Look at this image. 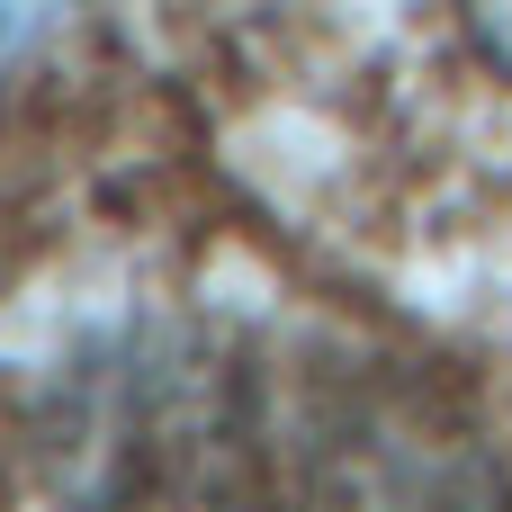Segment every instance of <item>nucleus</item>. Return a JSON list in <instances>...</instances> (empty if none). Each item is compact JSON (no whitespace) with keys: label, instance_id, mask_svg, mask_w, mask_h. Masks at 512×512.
Here are the masks:
<instances>
[{"label":"nucleus","instance_id":"nucleus-2","mask_svg":"<svg viewBox=\"0 0 512 512\" xmlns=\"http://www.w3.org/2000/svg\"><path fill=\"white\" fill-rule=\"evenodd\" d=\"M468 27H477V45L512 72V0H468Z\"/></svg>","mask_w":512,"mask_h":512},{"label":"nucleus","instance_id":"nucleus-1","mask_svg":"<svg viewBox=\"0 0 512 512\" xmlns=\"http://www.w3.org/2000/svg\"><path fill=\"white\" fill-rule=\"evenodd\" d=\"M342 512H495L486 486H468L450 459H360L351 468V504Z\"/></svg>","mask_w":512,"mask_h":512}]
</instances>
